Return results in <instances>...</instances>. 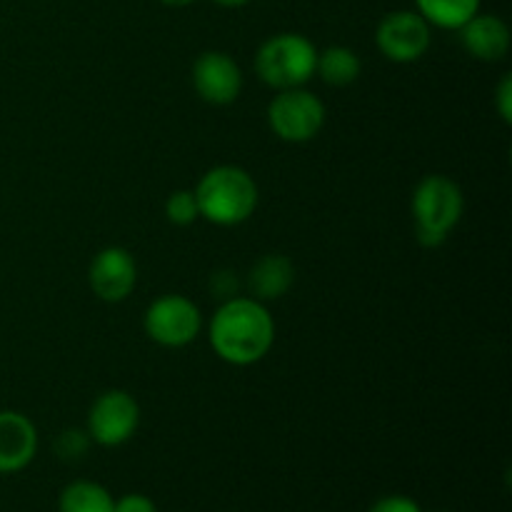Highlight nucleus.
<instances>
[{"mask_svg": "<svg viewBox=\"0 0 512 512\" xmlns=\"http://www.w3.org/2000/svg\"><path fill=\"white\" fill-rule=\"evenodd\" d=\"M318 48L300 33H278L255 53V73L268 88H303L315 75Z\"/></svg>", "mask_w": 512, "mask_h": 512, "instance_id": "nucleus-4", "label": "nucleus"}, {"mask_svg": "<svg viewBox=\"0 0 512 512\" xmlns=\"http://www.w3.org/2000/svg\"><path fill=\"white\" fill-rule=\"evenodd\" d=\"M165 218L178 228H188L195 220H200L198 200L193 190H173L165 200Z\"/></svg>", "mask_w": 512, "mask_h": 512, "instance_id": "nucleus-17", "label": "nucleus"}, {"mask_svg": "<svg viewBox=\"0 0 512 512\" xmlns=\"http://www.w3.org/2000/svg\"><path fill=\"white\" fill-rule=\"evenodd\" d=\"M433 43V28L418 10H393L375 28V45L390 63H415Z\"/></svg>", "mask_w": 512, "mask_h": 512, "instance_id": "nucleus-7", "label": "nucleus"}, {"mask_svg": "<svg viewBox=\"0 0 512 512\" xmlns=\"http://www.w3.org/2000/svg\"><path fill=\"white\" fill-rule=\"evenodd\" d=\"M140 425V405L128 390H105L88 410L90 440L103 448H118L128 443Z\"/></svg>", "mask_w": 512, "mask_h": 512, "instance_id": "nucleus-8", "label": "nucleus"}, {"mask_svg": "<svg viewBox=\"0 0 512 512\" xmlns=\"http://www.w3.org/2000/svg\"><path fill=\"white\" fill-rule=\"evenodd\" d=\"M90 443H93V440H90L88 430L70 428L58 435V440H55V453H58V458L65 460V463H75V460L85 458V453L90 450Z\"/></svg>", "mask_w": 512, "mask_h": 512, "instance_id": "nucleus-18", "label": "nucleus"}, {"mask_svg": "<svg viewBox=\"0 0 512 512\" xmlns=\"http://www.w3.org/2000/svg\"><path fill=\"white\" fill-rule=\"evenodd\" d=\"M495 108H498L503 123H512V75H503L498 90H495Z\"/></svg>", "mask_w": 512, "mask_h": 512, "instance_id": "nucleus-21", "label": "nucleus"}, {"mask_svg": "<svg viewBox=\"0 0 512 512\" xmlns=\"http://www.w3.org/2000/svg\"><path fill=\"white\" fill-rule=\"evenodd\" d=\"M213 3L220 5V8H243L250 0H213Z\"/></svg>", "mask_w": 512, "mask_h": 512, "instance_id": "nucleus-23", "label": "nucleus"}, {"mask_svg": "<svg viewBox=\"0 0 512 512\" xmlns=\"http://www.w3.org/2000/svg\"><path fill=\"white\" fill-rule=\"evenodd\" d=\"M368 512H423V508L405 495H385V498L375 500Z\"/></svg>", "mask_w": 512, "mask_h": 512, "instance_id": "nucleus-20", "label": "nucleus"}, {"mask_svg": "<svg viewBox=\"0 0 512 512\" xmlns=\"http://www.w3.org/2000/svg\"><path fill=\"white\" fill-rule=\"evenodd\" d=\"M163 5H168V8H188V5H193L195 0H160Z\"/></svg>", "mask_w": 512, "mask_h": 512, "instance_id": "nucleus-24", "label": "nucleus"}, {"mask_svg": "<svg viewBox=\"0 0 512 512\" xmlns=\"http://www.w3.org/2000/svg\"><path fill=\"white\" fill-rule=\"evenodd\" d=\"M143 328L145 335L163 348H185L200 335L203 315L198 305L185 295H163L148 305Z\"/></svg>", "mask_w": 512, "mask_h": 512, "instance_id": "nucleus-6", "label": "nucleus"}, {"mask_svg": "<svg viewBox=\"0 0 512 512\" xmlns=\"http://www.w3.org/2000/svg\"><path fill=\"white\" fill-rule=\"evenodd\" d=\"M325 103L305 88L278 90L268 105V125L285 143H310L325 125Z\"/></svg>", "mask_w": 512, "mask_h": 512, "instance_id": "nucleus-5", "label": "nucleus"}, {"mask_svg": "<svg viewBox=\"0 0 512 512\" xmlns=\"http://www.w3.org/2000/svg\"><path fill=\"white\" fill-rule=\"evenodd\" d=\"M460 33L465 53L483 63H498L510 53V28L500 15L493 13H475Z\"/></svg>", "mask_w": 512, "mask_h": 512, "instance_id": "nucleus-12", "label": "nucleus"}, {"mask_svg": "<svg viewBox=\"0 0 512 512\" xmlns=\"http://www.w3.org/2000/svg\"><path fill=\"white\" fill-rule=\"evenodd\" d=\"M363 73V60L348 45H330V48L318 50L315 60V75H320L325 85L333 88H348Z\"/></svg>", "mask_w": 512, "mask_h": 512, "instance_id": "nucleus-14", "label": "nucleus"}, {"mask_svg": "<svg viewBox=\"0 0 512 512\" xmlns=\"http://www.w3.org/2000/svg\"><path fill=\"white\" fill-rule=\"evenodd\" d=\"M410 210L418 243L423 248H440L463 218V190L448 175H425L415 185Z\"/></svg>", "mask_w": 512, "mask_h": 512, "instance_id": "nucleus-3", "label": "nucleus"}, {"mask_svg": "<svg viewBox=\"0 0 512 512\" xmlns=\"http://www.w3.org/2000/svg\"><path fill=\"white\" fill-rule=\"evenodd\" d=\"M193 88L205 103L230 105L243 93V70L223 50H205L193 63Z\"/></svg>", "mask_w": 512, "mask_h": 512, "instance_id": "nucleus-9", "label": "nucleus"}, {"mask_svg": "<svg viewBox=\"0 0 512 512\" xmlns=\"http://www.w3.org/2000/svg\"><path fill=\"white\" fill-rule=\"evenodd\" d=\"M38 455V428L18 410H0V475L20 473Z\"/></svg>", "mask_w": 512, "mask_h": 512, "instance_id": "nucleus-11", "label": "nucleus"}, {"mask_svg": "<svg viewBox=\"0 0 512 512\" xmlns=\"http://www.w3.org/2000/svg\"><path fill=\"white\" fill-rule=\"evenodd\" d=\"M200 218L218 228H235L255 213L260 200L258 183L240 165H215L195 185Z\"/></svg>", "mask_w": 512, "mask_h": 512, "instance_id": "nucleus-2", "label": "nucleus"}, {"mask_svg": "<svg viewBox=\"0 0 512 512\" xmlns=\"http://www.w3.org/2000/svg\"><path fill=\"white\" fill-rule=\"evenodd\" d=\"M418 13L430 28L460 30L475 13H480V0H415Z\"/></svg>", "mask_w": 512, "mask_h": 512, "instance_id": "nucleus-16", "label": "nucleus"}, {"mask_svg": "<svg viewBox=\"0 0 512 512\" xmlns=\"http://www.w3.org/2000/svg\"><path fill=\"white\" fill-rule=\"evenodd\" d=\"M295 283V265L293 260L285 258L280 253L263 255L253 263L248 273V290L250 298L260 300V303H270V300H280Z\"/></svg>", "mask_w": 512, "mask_h": 512, "instance_id": "nucleus-13", "label": "nucleus"}, {"mask_svg": "<svg viewBox=\"0 0 512 512\" xmlns=\"http://www.w3.org/2000/svg\"><path fill=\"white\" fill-rule=\"evenodd\" d=\"M210 288H213V293L218 295L220 300H230L235 298V295H240V280H238V273L235 270H218V273L210 278Z\"/></svg>", "mask_w": 512, "mask_h": 512, "instance_id": "nucleus-19", "label": "nucleus"}, {"mask_svg": "<svg viewBox=\"0 0 512 512\" xmlns=\"http://www.w3.org/2000/svg\"><path fill=\"white\" fill-rule=\"evenodd\" d=\"M113 508V495L95 480H73L58 498L60 512H113Z\"/></svg>", "mask_w": 512, "mask_h": 512, "instance_id": "nucleus-15", "label": "nucleus"}, {"mask_svg": "<svg viewBox=\"0 0 512 512\" xmlns=\"http://www.w3.org/2000/svg\"><path fill=\"white\" fill-rule=\"evenodd\" d=\"M113 512H158V508H155V503L148 498V495L130 493V495H123L120 500H115Z\"/></svg>", "mask_w": 512, "mask_h": 512, "instance_id": "nucleus-22", "label": "nucleus"}, {"mask_svg": "<svg viewBox=\"0 0 512 512\" xmlns=\"http://www.w3.org/2000/svg\"><path fill=\"white\" fill-rule=\"evenodd\" d=\"M88 283L103 303H123L138 285V263L133 253L120 245L103 248L90 263Z\"/></svg>", "mask_w": 512, "mask_h": 512, "instance_id": "nucleus-10", "label": "nucleus"}, {"mask_svg": "<svg viewBox=\"0 0 512 512\" xmlns=\"http://www.w3.org/2000/svg\"><path fill=\"white\" fill-rule=\"evenodd\" d=\"M215 355L235 368L260 363L275 343V320L268 305L255 298L235 295L223 300L208 325Z\"/></svg>", "mask_w": 512, "mask_h": 512, "instance_id": "nucleus-1", "label": "nucleus"}]
</instances>
